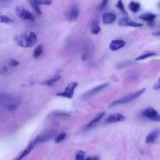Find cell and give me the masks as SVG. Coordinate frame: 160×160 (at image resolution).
<instances>
[{"label":"cell","mask_w":160,"mask_h":160,"mask_svg":"<svg viewBox=\"0 0 160 160\" xmlns=\"http://www.w3.org/2000/svg\"><path fill=\"white\" fill-rule=\"evenodd\" d=\"M0 98L1 104L4 108L9 111H13L17 109L21 102L19 98L12 96L6 93H1Z\"/></svg>","instance_id":"1"},{"label":"cell","mask_w":160,"mask_h":160,"mask_svg":"<svg viewBox=\"0 0 160 160\" xmlns=\"http://www.w3.org/2000/svg\"><path fill=\"white\" fill-rule=\"evenodd\" d=\"M14 40L19 46L22 48H30L36 44L37 42V36L34 32H30L29 35L22 33L16 36Z\"/></svg>","instance_id":"2"},{"label":"cell","mask_w":160,"mask_h":160,"mask_svg":"<svg viewBox=\"0 0 160 160\" xmlns=\"http://www.w3.org/2000/svg\"><path fill=\"white\" fill-rule=\"evenodd\" d=\"M146 91L145 88H142L138 91L134 92L132 93H131L129 94H128L116 101H113L112 102H111L110 106H116V105H119V104H127L129 103L130 102H131L132 101L134 100L135 99L138 98L139 96H140L142 94H143V92Z\"/></svg>","instance_id":"3"},{"label":"cell","mask_w":160,"mask_h":160,"mask_svg":"<svg viewBox=\"0 0 160 160\" xmlns=\"http://www.w3.org/2000/svg\"><path fill=\"white\" fill-rule=\"evenodd\" d=\"M41 142L40 140V137L39 136H37L36 138H34L32 141H31L29 144L28 145V146L26 148V149L24 150H23L17 157H16L13 160H21L22 159L24 158H25L27 155H28L31 151L34 148V147Z\"/></svg>","instance_id":"4"},{"label":"cell","mask_w":160,"mask_h":160,"mask_svg":"<svg viewBox=\"0 0 160 160\" xmlns=\"http://www.w3.org/2000/svg\"><path fill=\"white\" fill-rule=\"evenodd\" d=\"M15 12L17 16L20 19L32 22L34 21L35 18L34 15L30 11L21 6H17L15 9Z\"/></svg>","instance_id":"5"},{"label":"cell","mask_w":160,"mask_h":160,"mask_svg":"<svg viewBox=\"0 0 160 160\" xmlns=\"http://www.w3.org/2000/svg\"><path fill=\"white\" fill-rule=\"evenodd\" d=\"M142 116L151 121H160V114L153 108H147L141 113Z\"/></svg>","instance_id":"6"},{"label":"cell","mask_w":160,"mask_h":160,"mask_svg":"<svg viewBox=\"0 0 160 160\" xmlns=\"http://www.w3.org/2000/svg\"><path fill=\"white\" fill-rule=\"evenodd\" d=\"M77 86H78L77 82H71L67 86L66 89L62 92H59L56 95L58 96L71 99L74 95V91L76 88L77 87Z\"/></svg>","instance_id":"7"},{"label":"cell","mask_w":160,"mask_h":160,"mask_svg":"<svg viewBox=\"0 0 160 160\" xmlns=\"http://www.w3.org/2000/svg\"><path fill=\"white\" fill-rule=\"evenodd\" d=\"M118 24L121 26H128L132 28H139L142 26V24L133 21L132 20L130 19L127 17L122 18L119 19V21H118Z\"/></svg>","instance_id":"8"},{"label":"cell","mask_w":160,"mask_h":160,"mask_svg":"<svg viewBox=\"0 0 160 160\" xmlns=\"http://www.w3.org/2000/svg\"><path fill=\"white\" fill-rule=\"evenodd\" d=\"M79 14V9L76 5L72 6L67 13V18L70 21H75L77 20Z\"/></svg>","instance_id":"9"},{"label":"cell","mask_w":160,"mask_h":160,"mask_svg":"<svg viewBox=\"0 0 160 160\" xmlns=\"http://www.w3.org/2000/svg\"><path fill=\"white\" fill-rule=\"evenodd\" d=\"M160 135V128H157L150 132L146 138V142L148 144L154 143Z\"/></svg>","instance_id":"10"},{"label":"cell","mask_w":160,"mask_h":160,"mask_svg":"<svg viewBox=\"0 0 160 160\" xmlns=\"http://www.w3.org/2000/svg\"><path fill=\"white\" fill-rule=\"evenodd\" d=\"M125 45L126 42L122 39H114L111 42L109 48L110 50L115 51L122 48Z\"/></svg>","instance_id":"11"},{"label":"cell","mask_w":160,"mask_h":160,"mask_svg":"<svg viewBox=\"0 0 160 160\" xmlns=\"http://www.w3.org/2000/svg\"><path fill=\"white\" fill-rule=\"evenodd\" d=\"M125 119V117L120 113H115L109 116L105 120L106 123H114L117 122H121Z\"/></svg>","instance_id":"12"},{"label":"cell","mask_w":160,"mask_h":160,"mask_svg":"<svg viewBox=\"0 0 160 160\" xmlns=\"http://www.w3.org/2000/svg\"><path fill=\"white\" fill-rule=\"evenodd\" d=\"M116 15L114 13L106 12L103 14L102 16V22L104 24H112L116 20Z\"/></svg>","instance_id":"13"},{"label":"cell","mask_w":160,"mask_h":160,"mask_svg":"<svg viewBox=\"0 0 160 160\" xmlns=\"http://www.w3.org/2000/svg\"><path fill=\"white\" fill-rule=\"evenodd\" d=\"M105 115V112H99L98 114H97L85 127L84 129H89L91 128H92V127H94V126H96L101 120V119Z\"/></svg>","instance_id":"14"},{"label":"cell","mask_w":160,"mask_h":160,"mask_svg":"<svg viewBox=\"0 0 160 160\" xmlns=\"http://www.w3.org/2000/svg\"><path fill=\"white\" fill-rule=\"evenodd\" d=\"M107 86H108V83H104L101 85H99V86L91 89L89 91L87 92L84 95H85L86 97H89V96H94V94L98 93L99 92H100L101 91H102V89L106 88Z\"/></svg>","instance_id":"15"},{"label":"cell","mask_w":160,"mask_h":160,"mask_svg":"<svg viewBox=\"0 0 160 160\" xmlns=\"http://www.w3.org/2000/svg\"><path fill=\"white\" fill-rule=\"evenodd\" d=\"M156 16L154 14H151V13H144L142 14L139 16V18L141 19H142L149 23L152 22L154 19L156 18Z\"/></svg>","instance_id":"16"},{"label":"cell","mask_w":160,"mask_h":160,"mask_svg":"<svg viewBox=\"0 0 160 160\" xmlns=\"http://www.w3.org/2000/svg\"><path fill=\"white\" fill-rule=\"evenodd\" d=\"M61 78V76L59 75H58V74H56V75H54L52 76V77H51L49 79H48V80H46L43 84L47 86H49V87H51L52 86V85L56 82L58 81H59Z\"/></svg>","instance_id":"17"},{"label":"cell","mask_w":160,"mask_h":160,"mask_svg":"<svg viewBox=\"0 0 160 160\" xmlns=\"http://www.w3.org/2000/svg\"><path fill=\"white\" fill-rule=\"evenodd\" d=\"M29 3L30 4L32 8L38 14H41L42 12L39 8V4L38 2V0H28Z\"/></svg>","instance_id":"18"},{"label":"cell","mask_w":160,"mask_h":160,"mask_svg":"<svg viewBox=\"0 0 160 160\" xmlns=\"http://www.w3.org/2000/svg\"><path fill=\"white\" fill-rule=\"evenodd\" d=\"M101 31V27L99 26L98 21H94L91 24V32L92 34H98Z\"/></svg>","instance_id":"19"},{"label":"cell","mask_w":160,"mask_h":160,"mask_svg":"<svg viewBox=\"0 0 160 160\" xmlns=\"http://www.w3.org/2000/svg\"><path fill=\"white\" fill-rule=\"evenodd\" d=\"M43 51V46L42 44L38 45L33 51V58L36 59L39 58L42 53Z\"/></svg>","instance_id":"20"},{"label":"cell","mask_w":160,"mask_h":160,"mask_svg":"<svg viewBox=\"0 0 160 160\" xmlns=\"http://www.w3.org/2000/svg\"><path fill=\"white\" fill-rule=\"evenodd\" d=\"M129 8L130 9V10L134 12H138L139 9H140V4L138 2H135V1H131L129 4Z\"/></svg>","instance_id":"21"},{"label":"cell","mask_w":160,"mask_h":160,"mask_svg":"<svg viewBox=\"0 0 160 160\" xmlns=\"http://www.w3.org/2000/svg\"><path fill=\"white\" fill-rule=\"evenodd\" d=\"M158 54H157L156 52H148V53H146V54H142L139 56H138V58H136V61H140V60H143V59H147L148 58H150V57H153V56H158Z\"/></svg>","instance_id":"22"},{"label":"cell","mask_w":160,"mask_h":160,"mask_svg":"<svg viewBox=\"0 0 160 160\" xmlns=\"http://www.w3.org/2000/svg\"><path fill=\"white\" fill-rule=\"evenodd\" d=\"M1 23H8V24H9V23H11V22H14V20L9 18V17H8L6 16H4V15H1Z\"/></svg>","instance_id":"23"},{"label":"cell","mask_w":160,"mask_h":160,"mask_svg":"<svg viewBox=\"0 0 160 160\" xmlns=\"http://www.w3.org/2000/svg\"><path fill=\"white\" fill-rule=\"evenodd\" d=\"M66 132H61L60 134H59L55 138L54 141H55V142L56 143H59L61 142H62L66 138Z\"/></svg>","instance_id":"24"},{"label":"cell","mask_w":160,"mask_h":160,"mask_svg":"<svg viewBox=\"0 0 160 160\" xmlns=\"http://www.w3.org/2000/svg\"><path fill=\"white\" fill-rule=\"evenodd\" d=\"M116 7H117L121 11H122L123 13L127 14V12H126V10H125L124 6V4H123V3H122V0H118V1L117 3H116Z\"/></svg>","instance_id":"25"},{"label":"cell","mask_w":160,"mask_h":160,"mask_svg":"<svg viewBox=\"0 0 160 160\" xmlns=\"http://www.w3.org/2000/svg\"><path fill=\"white\" fill-rule=\"evenodd\" d=\"M85 153L82 151H79L76 154V160H84Z\"/></svg>","instance_id":"26"},{"label":"cell","mask_w":160,"mask_h":160,"mask_svg":"<svg viewBox=\"0 0 160 160\" xmlns=\"http://www.w3.org/2000/svg\"><path fill=\"white\" fill-rule=\"evenodd\" d=\"M39 5H46L49 6L52 3V0H38Z\"/></svg>","instance_id":"27"},{"label":"cell","mask_w":160,"mask_h":160,"mask_svg":"<svg viewBox=\"0 0 160 160\" xmlns=\"http://www.w3.org/2000/svg\"><path fill=\"white\" fill-rule=\"evenodd\" d=\"M9 64L11 66V67H16V66H18V65H19V61H18L16 59H12L10 60L9 62Z\"/></svg>","instance_id":"28"},{"label":"cell","mask_w":160,"mask_h":160,"mask_svg":"<svg viewBox=\"0 0 160 160\" xmlns=\"http://www.w3.org/2000/svg\"><path fill=\"white\" fill-rule=\"evenodd\" d=\"M152 88L154 90H160V78H159L158 81L154 84Z\"/></svg>","instance_id":"29"},{"label":"cell","mask_w":160,"mask_h":160,"mask_svg":"<svg viewBox=\"0 0 160 160\" xmlns=\"http://www.w3.org/2000/svg\"><path fill=\"white\" fill-rule=\"evenodd\" d=\"M56 116L58 118H66V117H68L69 116V114H67V113H62V112H58L56 114Z\"/></svg>","instance_id":"30"},{"label":"cell","mask_w":160,"mask_h":160,"mask_svg":"<svg viewBox=\"0 0 160 160\" xmlns=\"http://www.w3.org/2000/svg\"><path fill=\"white\" fill-rule=\"evenodd\" d=\"M108 2V0H102L101 4H100V6L99 7V9H100V10L102 9L106 6Z\"/></svg>","instance_id":"31"},{"label":"cell","mask_w":160,"mask_h":160,"mask_svg":"<svg viewBox=\"0 0 160 160\" xmlns=\"http://www.w3.org/2000/svg\"><path fill=\"white\" fill-rule=\"evenodd\" d=\"M85 160H99V159L97 156H94V157H88L85 159Z\"/></svg>","instance_id":"32"},{"label":"cell","mask_w":160,"mask_h":160,"mask_svg":"<svg viewBox=\"0 0 160 160\" xmlns=\"http://www.w3.org/2000/svg\"><path fill=\"white\" fill-rule=\"evenodd\" d=\"M152 34L154 36H160V30L159 31H154L152 33Z\"/></svg>","instance_id":"33"},{"label":"cell","mask_w":160,"mask_h":160,"mask_svg":"<svg viewBox=\"0 0 160 160\" xmlns=\"http://www.w3.org/2000/svg\"><path fill=\"white\" fill-rule=\"evenodd\" d=\"M8 71V69L6 67H2L1 69V74H3L4 72H6Z\"/></svg>","instance_id":"34"},{"label":"cell","mask_w":160,"mask_h":160,"mask_svg":"<svg viewBox=\"0 0 160 160\" xmlns=\"http://www.w3.org/2000/svg\"><path fill=\"white\" fill-rule=\"evenodd\" d=\"M159 8H160V2H159Z\"/></svg>","instance_id":"35"}]
</instances>
